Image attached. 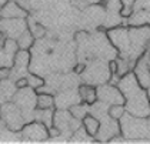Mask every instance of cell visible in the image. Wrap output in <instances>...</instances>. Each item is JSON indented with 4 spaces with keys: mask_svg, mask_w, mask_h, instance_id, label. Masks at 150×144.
Segmentation results:
<instances>
[{
    "mask_svg": "<svg viewBox=\"0 0 150 144\" xmlns=\"http://www.w3.org/2000/svg\"><path fill=\"white\" fill-rule=\"evenodd\" d=\"M110 43L115 46L119 57L127 59L129 61L136 63L139 57L149 50L150 46V26H130L129 27H112L107 32Z\"/></svg>",
    "mask_w": 150,
    "mask_h": 144,
    "instance_id": "1",
    "label": "cell"
},
{
    "mask_svg": "<svg viewBox=\"0 0 150 144\" xmlns=\"http://www.w3.org/2000/svg\"><path fill=\"white\" fill-rule=\"evenodd\" d=\"M117 87L125 96L126 111L136 117H150V101L147 90L140 86L133 71H129L117 80Z\"/></svg>",
    "mask_w": 150,
    "mask_h": 144,
    "instance_id": "2",
    "label": "cell"
},
{
    "mask_svg": "<svg viewBox=\"0 0 150 144\" xmlns=\"http://www.w3.org/2000/svg\"><path fill=\"white\" fill-rule=\"evenodd\" d=\"M119 121L125 143L150 141V117H136L126 113Z\"/></svg>",
    "mask_w": 150,
    "mask_h": 144,
    "instance_id": "3",
    "label": "cell"
},
{
    "mask_svg": "<svg viewBox=\"0 0 150 144\" xmlns=\"http://www.w3.org/2000/svg\"><path fill=\"white\" fill-rule=\"evenodd\" d=\"M80 74L84 83L96 86V87L100 84H104V83H109L113 77L109 63H104L102 59L92 60L89 64L84 66Z\"/></svg>",
    "mask_w": 150,
    "mask_h": 144,
    "instance_id": "4",
    "label": "cell"
},
{
    "mask_svg": "<svg viewBox=\"0 0 150 144\" xmlns=\"http://www.w3.org/2000/svg\"><path fill=\"white\" fill-rule=\"evenodd\" d=\"M0 119L3 124L10 128L14 133H20V130L23 128V126L26 124V117L22 113V110L17 107V104L14 101H6L3 106H1V113H0Z\"/></svg>",
    "mask_w": 150,
    "mask_h": 144,
    "instance_id": "5",
    "label": "cell"
},
{
    "mask_svg": "<svg viewBox=\"0 0 150 144\" xmlns=\"http://www.w3.org/2000/svg\"><path fill=\"white\" fill-rule=\"evenodd\" d=\"M13 97H14V103L22 110L27 121L30 120V117L35 119L33 113L36 111V107H37V94L35 93V89H32L29 86L24 89H17Z\"/></svg>",
    "mask_w": 150,
    "mask_h": 144,
    "instance_id": "6",
    "label": "cell"
},
{
    "mask_svg": "<svg viewBox=\"0 0 150 144\" xmlns=\"http://www.w3.org/2000/svg\"><path fill=\"white\" fill-rule=\"evenodd\" d=\"M20 137L23 141H45L50 138L49 127L42 121L32 120L23 126L20 130Z\"/></svg>",
    "mask_w": 150,
    "mask_h": 144,
    "instance_id": "7",
    "label": "cell"
},
{
    "mask_svg": "<svg viewBox=\"0 0 150 144\" xmlns=\"http://www.w3.org/2000/svg\"><path fill=\"white\" fill-rule=\"evenodd\" d=\"M97 90V100L103 101L106 104H125V96L117 87V84H110L104 83L96 87Z\"/></svg>",
    "mask_w": 150,
    "mask_h": 144,
    "instance_id": "8",
    "label": "cell"
},
{
    "mask_svg": "<svg viewBox=\"0 0 150 144\" xmlns=\"http://www.w3.org/2000/svg\"><path fill=\"white\" fill-rule=\"evenodd\" d=\"M132 71L134 73V76L137 78V81L140 83V86L144 87V89H147L150 86V53H149V50L136 60Z\"/></svg>",
    "mask_w": 150,
    "mask_h": 144,
    "instance_id": "9",
    "label": "cell"
},
{
    "mask_svg": "<svg viewBox=\"0 0 150 144\" xmlns=\"http://www.w3.org/2000/svg\"><path fill=\"white\" fill-rule=\"evenodd\" d=\"M100 128L94 137V141H102V143H109L112 140V137H115L120 133V121L106 117L103 120H100Z\"/></svg>",
    "mask_w": 150,
    "mask_h": 144,
    "instance_id": "10",
    "label": "cell"
},
{
    "mask_svg": "<svg viewBox=\"0 0 150 144\" xmlns=\"http://www.w3.org/2000/svg\"><path fill=\"white\" fill-rule=\"evenodd\" d=\"M30 61H32L30 52H29V50L19 49L16 56H14L13 66H12V68H10V76H17V78L26 77V76H27L26 73H27V70H29Z\"/></svg>",
    "mask_w": 150,
    "mask_h": 144,
    "instance_id": "11",
    "label": "cell"
},
{
    "mask_svg": "<svg viewBox=\"0 0 150 144\" xmlns=\"http://www.w3.org/2000/svg\"><path fill=\"white\" fill-rule=\"evenodd\" d=\"M0 29L10 39H17L24 30H27V24L24 19H1Z\"/></svg>",
    "mask_w": 150,
    "mask_h": 144,
    "instance_id": "12",
    "label": "cell"
},
{
    "mask_svg": "<svg viewBox=\"0 0 150 144\" xmlns=\"http://www.w3.org/2000/svg\"><path fill=\"white\" fill-rule=\"evenodd\" d=\"M17 50H19V46H17L16 39H10V37L6 39L4 46L0 49V68H3V67L12 68Z\"/></svg>",
    "mask_w": 150,
    "mask_h": 144,
    "instance_id": "13",
    "label": "cell"
},
{
    "mask_svg": "<svg viewBox=\"0 0 150 144\" xmlns=\"http://www.w3.org/2000/svg\"><path fill=\"white\" fill-rule=\"evenodd\" d=\"M27 11L20 7L16 1H7L0 7V19H24Z\"/></svg>",
    "mask_w": 150,
    "mask_h": 144,
    "instance_id": "14",
    "label": "cell"
},
{
    "mask_svg": "<svg viewBox=\"0 0 150 144\" xmlns=\"http://www.w3.org/2000/svg\"><path fill=\"white\" fill-rule=\"evenodd\" d=\"M56 107L57 109H70L73 104L80 103V96H79V90H64L62 94H59L56 97Z\"/></svg>",
    "mask_w": 150,
    "mask_h": 144,
    "instance_id": "15",
    "label": "cell"
},
{
    "mask_svg": "<svg viewBox=\"0 0 150 144\" xmlns=\"http://www.w3.org/2000/svg\"><path fill=\"white\" fill-rule=\"evenodd\" d=\"M79 90V96H80V100L87 103L89 106H92L93 103L97 101V90H96V86H92V84H81L77 87Z\"/></svg>",
    "mask_w": 150,
    "mask_h": 144,
    "instance_id": "16",
    "label": "cell"
},
{
    "mask_svg": "<svg viewBox=\"0 0 150 144\" xmlns=\"http://www.w3.org/2000/svg\"><path fill=\"white\" fill-rule=\"evenodd\" d=\"M100 120L97 119V117H94L93 114H87L83 120H81V124H83V127L86 128V131L89 133V136H92L93 138L96 137V134L99 131V128H100Z\"/></svg>",
    "mask_w": 150,
    "mask_h": 144,
    "instance_id": "17",
    "label": "cell"
},
{
    "mask_svg": "<svg viewBox=\"0 0 150 144\" xmlns=\"http://www.w3.org/2000/svg\"><path fill=\"white\" fill-rule=\"evenodd\" d=\"M53 117H54V109H36L35 120L42 121L50 128L53 126Z\"/></svg>",
    "mask_w": 150,
    "mask_h": 144,
    "instance_id": "18",
    "label": "cell"
},
{
    "mask_svg": "<svg viewBox=\"0 0 150 144\" xmlns=\"http://www.w3.org/2000/svg\"><path fill=\"white\" fill-rule=\"evenodd\" d=\"M90 114H93L94 117H97L99 120H103L106 117H109V104L97 100L96 103H93L90 106Z\"/></svg>",
    "mask_w": 150,
    "mask_h": 144,
    "instance_id": "19",
    "label": "cell"
},
{
    "mask_svg": "<svg viewBox=\"0 0 150 144\" xmlns=\"http://www.w3.org/2000/svg\"><path fill=\"white\" fill-rule=\"evenodd\" d=\"M35 39L36 37L32 34V32L27 29V30H24L23 33L16 39V42H17L19 49H22V50H29V49L33 46V43H35Z\"/></svg>",
    "mask_w": 150,
    "mask_h": 144,
    "instance_id": "20",
    "label": "cell"
},
{
    "mask_svg": "<svg viewBox=\"0 0 150 144\" xmlns=\"http://www.w3.org/2000/svg\"><path fill=\"white\" fill-rule=\"evenodd\" d=\"M69 110H70V113H71L73 117H76V119H79V120H83V119L90 113V106H89L87 103L81 101V103L73 104Z\"/></svg>",
    "mask_w": 150,
    "mask_h": 144,
    "instance_id": "21",
    "label": "cell"
},
{
    "mask_svg": "<svg viewBox=\"0 0 150 144\" xmlns=\"http://www.w3.org/2000/svg\"><path fill=\"white\" fill-rule=\"evenodd\" d=\"M56 106V100L49 93H39L37 94V109H53Z\"/></svg>",
    "mask_w": 150,
    "mask_h": 144,
    "instance_id": "22",
    "label": "cell"
},
{
    "mask_svg": "<svg viewBox=\"0 0 150 144\" xmlns=\"http://www.w3.org/2000/svg\"><path fill=\"white\" fill-rule=\"evenodd\" d=\"M132 61H129L127 59H123V57H119L116 60V66H117V70H116V78L119 80L120 77H123L125 74H127L129 71H132Z\"/></svg>",
    "mask_w": 150,
    "mask_h": 144,
    "instance_id": "23",
    "label": "cell"
},
{
    "mask_svg": "<svg viewBox=\"0 0 150 144\" xmlns=\"http://www.w3.org/2000/svg\"><path fill=\"white\" fill-rule=\"evenodd\" d=\"M126 113L127 111H126L125 104H112V106H109V117H110V119L120 120Z\"/></svg>",
    "mask_w": 150,
    "mask_h": 144,
    "instance_id": "24",
    "label": "cell"
},
{
    "mask_svg": "<svg viewBox=\"0 0 150 144\" xmlns=\"http://www.w3.org/2000/svg\"><path fill=\"white\" fill-rule=\"evenodd\" d=\"M89 140H94L92 136H89V133L86 131V128L81 126V127H79L74 133H73V136H71V138H70V141H89Z\"/></svg>",
    "mask_w": 150,
    "mask_h": 144,
    "instance_id": "25",
    "label": "cell"
},
{
    "mask_svg": "<svg viewBox=\"0 0 150 144\" xmlns=\"http://www.w3.org/2000/svg\"><path fill=\"white\" fill-rule=\"evenodd\" d=\"M27 81H29V87H32V89H40V87H43L45 86V80L43 77H40V76H37V74H33V73H29L27 76Z\"/></svg>",
    "mask_w": 150,
    "mask_h": 144,
    "instance_id": "26",
    "label": "cell"
},
{
    "mask_svg": "<svg viewBox=\"0 0 150 144\" xmlns=\"http://www.w3.org/2000/svg\"><path fill=\"white\" fill-rule=\"evenodd\" d=\"M136 0H122V10H120V16L122 17H129L133 13V6H134Z\"/></svg>",
    "mask_w": 150,
    "mask_h": 144,
    "instance_id": "27",
    "label": "cell"
},
{
    "mask_svg": "<svg viewBox=\"0 0 150 144\" xmlns=\"http://www.w3.org/2000/svg\"><path fill=\"white\" fill-rule=\"evenodd\" d=\"M103 1L106 3L107 10L110 11L112 14H113V13H119V14H120V10H122V7H123L122 0H103Z\"/></svg>",
    "mask_w": 150,
    "mask_h": 144,
    "instance_id": "28",
    "label": "cell"
},
{
    "mask_svg": "<svg viewBox=\"0 0 150 144\" xmlns=\"http://www.w3.org/2000/svg\"><path fill=\"white\" fill-rule=\"evenodd\" d=\"M103 0H71V3L74 4V6H77V7H80V9H84V7H87V6H97V4H100Z\"/></svg>",
    "mask_w": 150,
    "mask_h": 144,
    "instance_id": "29",
    "label": "cell"
},
{
    "mask_svg": "<svg viewBox=\"0 0 150 144\" xmlns=\"http://www.w3.org/2000/svg\"><path fill=\"white\" fill-rule=\"evenodd\" d=\"M30 27H32V29H29V30L32 32V34H33L35 37H42V36L45 34V29H43L40 24H33V26L30 24Z\"/></svg>",
    "mask_w": 150,
    "mask_h": 144,
    "instance_id": "30",
    "label": "cell"
},
{
    "mask_svg": "<svg viewBox=\"0 0 150 144\" xmlns=\"http://www.w3.org/2000/svg\"><path fill=\"white\" fill-rule=\"evenodd\" d=\"M150 7V0H136L133 10H139V9H147Z\"/></svg>",
    "mask_w": 150,
    "mask_h": 144,
    "instance_id": "31",
    "label": "cell"
},
{
    "mask_svg": "<svg viewBox=\"0 0 150 144\" xmlns=\"http://www.w3.org/2000/svg\"><path fill=\"white\" fill-rule=\"evenodd\" d=\"M14 84H16V87H17V89H24V87H27V86H29L27 77H20V78H17V80L14 81Z\"/></svg>",
    "mask_w": 150,
    "mask_h": 144,
    "instance_id": "32",
    "label": "cell"
},
{
    "mask_svg": "<svg viewBox=\"0 0 150 144\" xmlns=\"http://www.w3.org/2000/svg\"><path fill=\"white\" fill-rule=\"evenodd\" d=\"M4 43H6V37H4V33L0 30V49L4 46Z\"/></svg>",
    "mask_w": 150,
    "mask_h": 144,
    "instance_id": "33",
    "label": "cell"
},
{
    "mask_svg": "<svg viewBox=\"0 0 150 144\" xmlns=\"http://www.w3.org/2000/svg\"><path fill=\"white\" fill-rule=\"evenodd\" d=\"M7 1H9V0H0V7H1V6H3V4H6V3H7Z\"/></svg>",
    "mask_w": 150,
    "mask_h": 144,
    "instance_id": "34",
    "label": "cell"
},
{
    "mask_svg": "<svg viewBox=\"0 0 150 144\" xmlns=\"http://www.w3.org/2000/svg\"><path fill=\"white\" fill-rule=\"evenodd\" d=\"M146 90H147V97H149V101H150V86Z\"/></svg>",
    "mask_w": 150,
    "mask_h": 144,
    "instance_id": "35",
    "label": "cell"
},
{
    "mask_svg": "<svg viewBox=\"0 0 150 144\" xmlns=\"http://www.w3.org/2000/svg\"><path fill=\"white\" fill-rule=\"evenodd\" d=\"M0 113H1V106H0Z\"/></svg>",
    "mask_w": 150,
    "mask_h": 144,
    "instance_id": "36",
    "label": "cell"
},
{
    "mask_svg": "<svg viewBox=\"0 0 150 144\" xmlns=\"http://www.w3.org/2000/svg\"><path fill=\"white\" fill-rule=\"evenodd\" d=\"M149 53H150V49H149Z\"/></svg>",
    "mask_w": 150,
    "mask_h": 144,
    "instance_id": "37",
    "label": "cell"
}]
</instances>
